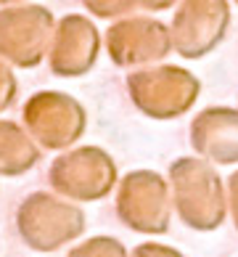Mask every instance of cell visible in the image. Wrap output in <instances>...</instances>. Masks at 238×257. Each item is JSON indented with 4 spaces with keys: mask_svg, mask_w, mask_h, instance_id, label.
<instances>
[{
    "mask_svg": "<svg viewBox=\"0 0 238 257\" xmlns=\"http://www.w3.org/2000/svg\"><path fill=\"white\" fill-rule=\"evenodd\" d=\"M98 51L101 35L95 24L80 14H69L56 27L48 64L56 77H82L95 66Z\"/></svg>",
    "mask_w": 238,
    "mask_h": 257,
    "instance_id": "30bf717a",
    "label": "cell"
},
{
    "mask_svg": "<svg viewBox=\"0 0 238 257\" xmlns=\"http://www.w3.org/2000/svg\"><path fill=\"white\" fill-rule=\"evenodd\" d=\"M82 3L98 19H114L119 14H127L130 8H135V0H82Z\"/></svg>",
    "mask_w": 238,
    "mask_h": 257,
    "instance_id": "5bb4252c",
    "label": "cell"
},
{
    "mask_svg": "<svg viewBox=\"0 0 238 257\" xmlns=\"http://www.w3.org/2000/svg\"><path fill=\"white\" fill-rule=\"evenodd\" d=\"M177 0H135V6L146 8V11H164V8L175 6Z\"/></svg>",
    "mask_w": 238,
    "mask_h": 257,
    "instance_id": "ac0fdd59",
    "label": "cell"
},
{
    "mask_svg": "<svg viewBox=\"0 0 238 257\" xmlns=\"http://www.w3.org/2000/svg\"><path fill=\"white\" fill-rule=\"evenodd\" d=\"M201 85L183 66H146L127 74V96L151 119H175L193 106Z\"/></svg>",
    "mask_w": 238,
    "mask_h": 257,
    "instance_id": "3957f363",
    "label": "cell"
},
{
    "mask_svg": "<svg viewBox=\"0 0 238 257\" xmlns=\"http://www.w3.org/2000/svg\"><path fill=\"white\" fill-rule=\"evenodd\" d=\"M190 146L206 162H238V111L222 106L201 111L190 122Z\"/></svg>",
    "mask_w": 238,
    "mask_h": 257,
    "instance_id": "8fae6325",
    "label": "cell"
},
{
    "mask_svg": "<svg viewBox=\"0 0 238 257\" xmlns=\"http://www.w3.org/2000/svg\"><path fill=\"white\" fill-rule=\"evenodd\" d=\"M227 209H230L233 223L238 228V173H233L230 180H227Z\"/></svg>",
    "mask_w": 238,
    "mask_h": 257,
    "instance_id": "e0dca14e",
    "label": "cell"
},
{
    "mask_svg": "<svg viewBox=\"0 0 238 257\" xmlns=\"http://www.w3.org/2000/svg\"><path fill=\"white\" fill-rule=\"evenodd\" d=\"M14 3H24V0H0V6H8V8H11Z\"/></svg>",
    "mask_w": 238,
    "mask_h": 257,
    "instance_id": "d6986e66",
    "label": "cell"
},
{
    "mask_svg": "<svg viewBox=\"0 0 238 257\" xmlns=\"http://www.w3.org/2000/svg\"><path fill=\"white\" fill-rule=\"evenodd\" d=\"M227 19L230 11L225 0H180L169 24L172 48L183 59H201L225 37Z\"/></svg>",
    "mask_w": 238,
    "mask_h": 257,
    "instance_id": "ba28073f",
    "label": "cell"
},
{
    "mask_svg": "<svg viewBox=\"0 0 238 257\" xmlns=\"http://www.w3.org/2000/svg\"><path fill=\"white\" fill-rule=\"evenodd\" d=\"M172 204L188 228L217 231L227 212V196L220 175L201 157H180L169 165Z\"/></svg>",
    "mask_w": 238,
    "mask_h": 257,
    "instance_id": "6da1fadb",
    "label": "cell"
},
{
    "mask_svg": "<svg viewBox=\"0 0 238 257\" xmlns=\"http://www.w3.org/2000/svg\"><path fill=\"white\" fill-rule=\"evenodd\" d=\"M24 127L37 146L64 151L82 138L85 127H88V111L69 93L43 90L27 98Z\"/></svg>",
    "mask_w": 238,
    "mask_h": 257,
    "instance_id": "52a82bcc",
    "label": "cell"
},
{
    "mask_svg": "<svg viewBox=\"0 0 238 257\" xmlns=\"http://www.w3.org/2000/svg\"><path fill=\"white\" fill-rule=\"evenodd\" d=\"M16 90H19L16 74L11 72V66H8L6 61H0V111H6L14 103Z\"/></svg>",
    "mask_w": 238,
    "mask_h": 257,
    "instance_id": "9a60e30c",
    "label": "cell"
},
{
    "mask_svg": "<svg viewBox=\"0 0 238 257\" xmlns=\"http://www.w3.org/2000/svg\"><path fill=\"white\" fill-rule=\"evenodd\" d=\"M172 188L164 175L154 170H132L119 180L117 215L122 225L135 233L161 236L172 223Z\"/></svg>",
    "mask_w": 238,
    "mask_h": 257,
    "instance_id": "277c9868",
    "label": "cell"
},
{
    "mask_svg": "<svg viewBox=\"0 0 238 257\" xmlns=\"http://www.w3.org/2000/svg\"><path fill=\"white\" fill-rule=\"evenodd\" d=\"M40 162V146L27 127L0 119V178H19Z\"/></svg>",
    "mask_w": 238,
    "mask_h": 257,
    "instance_id": "7c38bea8",
    "label": "cell"
},
{
    "mask_svg": "<svg viewBox=\"0 0 238 257\" xmlns=\"http://www.w3.org/2000/svg\"><path fill=\"white\" fill-rule=\"evenodd\" d=\"M69 257H130V254L125 244L114 236H93V239H85L82 244L74 246Z\"/></svg>",
    "mask_w": 238,
    "mask_h": 257,
    "instance_id": "4fadbf2b",
    "label": "cell"
},
{
    "mask_svg": "<svg viewBox=\"0 0 238 257\" xmlns=\"http://www.w3.org/2000/svg\"><path fill=\"white\" fill-rule=\"evenodd\" d=\"M88 228L85 212L69 199L48 191H35L16 209V231L35 252H56L80 239Z\"/></svg>",
    "mask_w": 238,
    "mask_h": 257,
    "instance_id": "7a4b0ae2",
    "label": "cell"
},
{
    "mask_svg": "<svg viewBox=\"0 0 238 257\" xmlns=\"http://www.w3.org/2000/svg\"><path fill=\"white\" fill-rule=\"evenodd\" d=\"M56 27L59 24L45 6L0 8V59L19 69H32L51 53Z\"/></svg>",
    "mask_w": 238,
    "mask_h": 257,
    "instance_id": "8992f818",
    "label": "cell"
},
{
    "mask_svg": "<svg viewBox=\"0 0 238 257\" xmlns=\"http://www.w3.org/2000/svg\"><path fill=\"white\" fill-rule=\"evenodd\" d=\"M53 191L72 202H98L117 186V162L98 146H80L64 151L48 170Z\"/></svg>",
    "mask_w": 238,
    "mask_h": 257,
    "instance_id": "5b68a950",
    "label": "cell"
},
{
    "mask_svg": "<svg viewBox=\"0 0 238 257\" xmlns=\"http://www.w3.org/2000/svg\"><path fill=\"white\" fill-rule=\"evenodd\" d=\"M106 51L111 61L125 69L148 66L161 61L172 48L169 27L148 16H127L119 19L106 32Z\"/></svg>",
    "mask_w": 238,
    "mask_h": 257,
    "instance_id": "9c48e42d",
    "label": "cell"
},
{
    "mask_svg": "<svg viewBox=\"0 0 238 257\" xmlns=\"http://www.w3.org/2000/svg\"><path fill=\"white\" fill-rule=\"evenodd\" d=\"M130 257H185V254H180L175 246H167L159 241H146V244H138Z\"/></svg>",
    "mask_w": 238,
    "mask_h": 257,
    "instance_id": "2e32d148",
    "label": "cell"
}]
</instances>
